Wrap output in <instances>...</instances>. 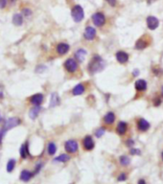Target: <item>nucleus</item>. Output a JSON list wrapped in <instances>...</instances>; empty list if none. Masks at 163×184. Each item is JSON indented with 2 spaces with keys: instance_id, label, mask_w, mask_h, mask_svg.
<instances>
[{
  "instance_id": "obj_8",
  "label": "nucleus",
  "mask_w": 163,
  "mask_h": 184,
  "mask_svg": "<svg viewBox=\"0 0 163 184\" xmlns=\"http://www.w3.org/2000/svg\"><path fill=\"white\" fill-rule=\"evenodd\" d=\"M83 146H84V149L86 150V151H91L94 148V141L92 139V137L89 135L85 136L83 140Z\"/></svg>"
},
{
  "instance_id": "obj_13",
  "label": "nucleus",
  "mask_w": 163,
  "mask_h": 184,
  "mask_svg": "<svg viewBox=\"0 0 163 184\" xmlns=\"http://www.w3.org/2000/svg\"><path fill=\"white\" fill-rule=\"evenodd\" d=\"M69 48L70 47H69L68 44L61 42V43H59L57 45V52L60 55H65V54H66L69 51Z\"/></svg>"
},
{
  "instance_id": "obj_38",
  "label": "nucleus",
  "mask_w": 163,
  "mask_h": 184,
  "mask_svg": "<svg viewBox=\"0 0 163 184\" xmlns=\"http://www.w3.org/2000/svg\"><path fill=\"white\" fill-rule=\"evenodd\" d=\"M138 184H146V182H145L144 179H140V180L138 181Z\"/></svg>"
},
{
  "instance_id": "obj_7",
  "label": "nucleus",
  "mask_w": 163,
  "mask_h": 184,
  "mask_svg": "<svg viewBox=\"0 0 163 184\" xmlns=\"http://www.w3.org/2000/svg\"><path fill=\"white\" fill-rule=\"evenodd\" d=\"M146 22H147V26L150 30H156L159 25L158 19L156 16H148L147 19H146Z\"/></svg>"
},
{
  "instance_id": "obj_15",
  "label": "nucleus",
  "mask_w": 163,
  "mask_h": 184,
  "mask_svg": "<svg viewBox=\"0 0 163 184\" xmlns=\"http://www.w3.org/2000/svg\"><path fill=\"white\" fill-rule=\"evenodd\" d=\"M127 129H128V126H127V123L125 122H119L118 125H117V128H116V131L118 134L120 135H124L127 131Z\"/></svg>"
},
{
  "instance_id": "obj_27",
  "label": "nucleus",
  "mask_w": 163,
  "mask_h": 184,
  "mask_svg": "<svg viewBox=\"0 0 163 184\" xmlns=\"http://www.w3.org/2000/svg\"><path fill=\"white\" fill-rule=\"evenodd\" d=\"M15 167H16V160L15 159H10L8 161V163H7V172H13Z\"/></svg>"
},
{
  "instance_id": "obj_35",
  "label": "nucleus",
  "mask_w": 163,
  "mask_h": 184,
  "mask_svg": "<svg viewBox=\"0 0 163 184\" xmlns=\"http://www.w3.org/2000/svg\"><path fill=\"white\" fill-rule=\"evenodd\" d=\"M23 14H24L26 16H31V15H32V12H31V10H29V9H24V10H23Z\"/></svg>"
},
{
  "instance_id": "obj_5",
  "label": "nucleus",
  "mask_w": 163,
  "mask_h": 184,
  "mask_svg": "<svg viewBox=\"0 0 163 184\" xmlns=\"http://www.w3.org/2000/svg\"><path fill=\"white\" fill-rule=\"evenodd\" d=\"M64 68L66 69L69 73H74L77 71V69H78V62L74 59H68L64 62Z\"/></svg>"
},
{
  "instance_id": "obj_37",
  "label": "nucleus",
  "mask_w": 163,
  "mask_h": 184,
  "mask_svg": "<svg viewBox=\"0 0 163 184\" xmlns=\"http://www.w3.org/2000/svg\"><path fill=\"white\" fill-rule=\"evenodd\" d=\"M42 167V164H38L37 167H36V170H35V172L34 174H38V172H39V170H40V168Z\"/></svg>"
},
{
  "instance_id": "obj_20",
  "label": "nucleus",
  "mask_w": 163,
  "mask_h": 184,
  "mask_svg": "<svg viewBox=\"0 0 163 184\" xmlns=\"http://www.w3.org/2000/svg\"><path fill=\"white\" fill-rule=\"evenodd\" d=\"M84 86L83 84L77 85H76V86L73 88V90H72V93H73V95H75V96L82 95V94L84 93Z\"/></svg>"
},
{
  "instance_id": "obj_23",
  "label": "nucleus",
  "mask_w": 163,
  "mask_h": 184,
  "mask_svg": "<svg viewBox=\"0 0 163 184\" xmlns=\"http://www.w3.org/2000/svg\"><path fill=\"white\" fill-rule=\"evenodd\" d=\"M147 45H148V43H147L146 40H144L143 39H140L135 43V48L137 50H143L147 47Z\"/></svg>"
},
{
  "instance_id": "obj_31",
  "label": "nucleus",
  "mask_w": 163,
  "mask_h": 184,
  "mask_svg": "<svg viewBox=\"0 0 163 184\" xmlns=\"http://www.w3.org/2000/svg\"><path fill=\"white\" fill-rule=\"evenodd\" d=\"M161 104V99L160 98H156V100H154V106L155 107H158Z\"/></svg>"
},
{
  "instance_id": "obj_42",
  "label": "nucleus",
  "mask_w": 163,
  "mask_h": 184,
  "mask_svg": "<svg viewBox=\"0 0 163 184\" xmlns=\"http://www.w3.org/2000/svg\"><path fill=\"white\" fill-rule=\"evenodd\" d=\"M161 155H162V160H163V152H162V154Z\"/></svg>"
},
{
  "instance_id": "obj_3",
  "label": "nucleus",
  "mask_w": 163,
  "mask_h": 184,
  "mask_svg": "<svg viewBox=\"0 0 163 184\" xmlns=\"http://www.w3.org/2000/svg\"><path fill=\"white\" fill-rule=\"evenodd\" d=\"M91 19H92V22L94 23V25H96L97 27H102L106 23V16L103 13H100V12L95 13L92 16Z\"/></svg>"
},
{
  "instance_id": "obj_4",
  "label": "nucleus",
  "mask_w": 163,
  "mask_h": 184,
  "mask_svg": "<svg viewBox=\"0 0 163 184\" xmlns=\"http://www.w3.org/2000/svg\"><path fill=\"white\" fill-rule=\"evenodd\" d=\"M21 121L19 118L17 117H11L9 118L6 122H5V126H4V131H7L11 129L15 128V126H17L18 125H20Z\"/></svg>"
},
{
  "instance_id": "obj_30",
  "label": "nucleus",
  "mask_w": 163,
  "mask_h": 184,
  "mask_svg": "<svg viewBox=\"0 0 163 184\" xmlns=\"http://www.w3.org/2000/svg\"><path fill=\"white\" fill-rule=\"evenodd\" d=\"M129 153H130V154H133V155H138V154H140V151H139V150L134 149V148L130 149Z\"/></svg>"
},
{
  "instance_id": "obj_21",
  "label": "nucleus",
  "mask_w": 163,
  "mask_h": 184,
  "mask_svg": "<svg viewBox=\"0 0 163 184\" xmlns=\"http://www.w3.org/2000/svg\"><path fill=\"white\" fill-rule=\"evenodd\" d=\"M40 109H41V108H40L39 106H36L35 108H31V110H30V112H29L30 118H31V119H33V120L36 119V118L38 117V113L40 112Z\"/></svg>"
},
{
  "instance_id": "obj_25",
  "label": "nucleus",
  "mask_w": 163,
  "mask_h": 184,
  "mask_svg": "<svg viewBox=\"0 0 163 184\" xmlns=\"http://www.w3.org/2000/svg\"><path fill=\"white\" fill-rule=\"evenodd\" d=\"M70 159V156L67 155V154H61L59 156H57L55 159H54V161H56V162H67V161Z\"/></svg>"
},
{
  "instance_id": "obj_9",
  "label": "nucleus",
  "mask_w": 163,
  "mask_h": 184,
  "mask_svg": "<svg viewBox=\"0 0 163 184\" xmlns=\"http://www.w3.org/2000/svg\"><path fill=\"white\" fill-rule=\"evenodd\" d=\"M115 58L118 62L120 63H126L129 61V54L124 51H118L115 54Z\"/></svg>"
},
{
  "instance_id": "obj_14",
  "label": "nucleus",
  "mask_w": 163,
  "mask_h": 184,
  "mask_svg": "<svg viewBox=\"0 0 163 184\" xmlns=\"http://www.w3.org/2000/svg\"><path fill=\"white\" fill-rule=\"evenodd\" d=\"M75 59L77 60L78 62H83L85 59V56H86V51L84 49H79L75 52Z\"/></svg>"
},
{
  "instance_id": "obj_22",
  "label": "nucleus",
  "mask_w": 163,
  "mask_h": 184,
  "mask_svg": "<svg viewBox=\"0 0 163 184\" xmlns=\"http://www.w3.org/2000/svg\"><path fill=\"white\" fill-rule=\"evenodd\" d=\"M20 155L22 158H26L29 155V149H28V143H25L23 145H21L20 150H19Z\"/></svg>"
},
{
  "instance_id": "obj_34",
  "label": "nucleus",
  "mask_w": 163,
  "mask_h": 184,
  "mask_svg": "<svg viewBox=\"0 0 163 184\" xmlns=\"http://www.w3.org/2000/svg\"><path fill=\"white\" fill-rule=\"evenodd\" d=\"M7 0H0V9H3L6 7Z\"/></svg>"
},
{
  "instance_id": "obj_39",
  "label": "nucleus",
  "mask_w": 163,
  "mask_h": 184,
  "mask_svg": "<svg viewBox=\"0 0 163 184\" xmlns=\"http://www.w3.org/2000/svg\"><path fill=\"white\" fill-rule=\"evenodd\" d=\"M138 74H139V71L137 70V69H135V70L134 71V76H137Z\"/></svg>"
},
{
  "instance_id": "obj_10",
  "label": "nucleus",
  "mask_w": 163,
  "mask_h": 184,
  "mask_svg": "<svg viewBox=\"0 0 163 184\" xmlns=\"http://www.w3.org/2000/svg\"><path fill=\"white\" fill-rule=\"evenodd\" d=\"M84 39L88 40H92L94 39V38L96 37V30L93 27H86V29L84 30Z\"/></svg>"
},
{
  "instance_id": "obj_43",
  "label": "nucleus",
  "mask_w": 163,
  "mask_h": 184,
  "mask_svg": "<svg viewBox=\"0 0 163 184\" xmlns=\"http://www.w3.org/2000/svg\"><path fill=\"white\" fill-rule=\"evenodd\" d=\"M0 121H1V115H0Z\"/></svg>"
},
{
  "instance_id": "obj_40",
  "label": "nucleus",
  "mask_w": 163,
  "mask_h": 184,
  "mask_svg": "<svg viewBox=\"0 0 163 184\" xmlns=\"http://www.w3.org/2000/svg\"><path fill=\"white\" fill-rule=\"evenodd\" d=\"M1 139H2V132H0V142H1Z\"/></svg>"
},
{
  "instance_id": "obj_32",
  "label": "nucleus",
  "mask_w": 163,
  "mask_h": 184,
  "mask_svg": "<svg viewBox=\"0 0 163 184\" xmlns=\"http://www.w3.org/2000/svg\"><path fill=\"white\" fill-rule=\"evenodd\" d=\"M134 141L133 139H129V140L127 141V146H128V147L133 148V147H134Z\"/></svg>"
},
{
  "instance_id": "obj_2",
  "label": "nucleus",
  "mask_w": 163,
  "mask_h": 184,
  "mask_svg": "<svg viewBox=\"0 0 163 184\" xmlns=\"http://www.w3.org/2000/svg\"><path fill=\"white\" fill-rule=\"evenodd\" d=\"M71 16L75 22H81L84 17V9L80 5H75L71 10Z\"/></svg>"
},
{
  "instance_id": "obj_24",
  "label": "nucleus",
  "mask_w": 163,
  "mask_h": 184,
  "mask_svg": "<svg viewBox=\"0 0 163 184\" xmlns=\"http://www.w3.org/2000/svg\"><path fill=\"white\" fill-rule=\"evenodd\" d=\"M23 22V17L20 14H16L13 17V23L16 26H20Z\"/></svg>"
},
{
  "instance_id": "obj_41",
  "label": "nucleus",
  "mask_w": 163,
  "mask_h": 184,
  "mask_svg": "<svg viewBox=\"0 0 163 184\" xmlns=\"http://www.w3.org/2000/svg\"><path fill=\"white\" fill-rule=\"evenodd\" d=\"M161 95L163 96V86L161 87Z\"/></svg>"
},
{
  "instance_id": "obj_11",
  "label": "nucleus",
  "mask_w": 163,
  "mask_h": 184,
  "mask_svg": "<svg viewBox=\"0 0 163 184\" xmlns=\"http://www.w3.org/2000/svg\"><path fill=\"white\" fill-rule=\"evenodd\" d=\"M137 129L140 131H147L150 129V123L143 118H140L137 121Z\"/></svg>"
},
{
  "instance_id": "obj_29",
  "label": "nucleus",
  "mask_w": 163,
  "mask_h": 184,
  "mask_svg": "<svg viewBox=\"0 0 163 184\" xmlns=\"http://www.w3.org/2000/svg\"><path fill=\"white\" fill-rule=\"evenodd\" d=\"M105 132H106V130H105L104 128H99V129H98V130L95 131V135H96L98 138H100V137H102V136L105 134Z\"/></svg>"
},
{
  "instance_id": "obj_33",
  "label": "nucleus",
  "mask_w": 163,
  "mask_h": 184,
  "mask_svg": "<svg viewBox=\"0 0 163 184\" xmlns=\"http://www.w3.org/2000/svg\"><path fill=\"white\" fill-rule=\"evenodd\" d=\"M126 179H127L126 174H121L120 176L118 177V180H119V181H124V180H126Z\"/></svg>"
},
{
  "instance_id": "obj_36",
  "label": "nucleus",
  "mask_w": 163,
  "mask_h": 184,
  "mask_svg": "<svg viewBox=\"0 0 163 184\" xmlns=\"http://www.w3.org/2000/svg\"><path fill=\"white\" fill-rule=\"evenodd\" d=\"M106 1H107L108 4H110L111 6H112V7H114L116 5V0H106Z\"/></svg>"
},
{
  "instance_id": "obj_17",
  "label": "nucleus",
  "mask_w": 163,
  "mask_h": 184,
  "mask_svg": "<svg viewBox=\"0 0 163 184\" xmlns=\"http://www.w3.org/2000/svg\"><path fill=\"white\" fill-rule=\"evenodd\" d=\"M34 176V174L33 172H31L30 171H27V170H23L22 172H21V174H20V179L22 180V181H29L32 177Z\"/></svg>"
},
{
  "instance_id": "obj_12",
  "label": "nucleus",
  "mask_w": 163,
  "mask_h": 184,
  "mask_svg": "<svg viewBox=\"0 0 163 184\" xmlns=\"http://www.w3.org/2000/svg\"><path fill=\"white\" fill-rule=\"evenodd\" d=\"M30 102L35 106H39L40 104L43 102V95L41 93H37L35 95H33L30 98Z\"/></svg>"
},
{
  "instance_id": "obj_28",
  "label": "nucleus",
  "mask_w": 163,
  "mask_h": 184,
  "mask_svg": "<svg viewBox=\"0 0 163 184\" xmlns=\"http://www.w3.org/2000/svg\"><path fill=\"white\" fill-rule=\"evenodd\" d=\"M120 163L122 166H128L130 163V160L127 155H122L120 157Z\"/></svg>"
},
{
  "instance_id": "obj_18",
  "label": "nucleus",
  "mask_w": 163,
  "mask_h": 184,
  "mask_svg": "<svg viewBox=\"0 0 163 184\" xmlns=\"http://www.w3.org/2000/svg\"><path fill=\"white\" fill-rule=\"evenodd\" d=\"M134 86H135V89L138 91H144L147 88V83L144 80H137L135 82Z\"/></svg>"
},
{
  "instance_id": "obj_26",
  "label": "nucleus",
  "mask_w": 163,
  "mask_h": 184,
  "mask_svg": "<svg viewBox=\"0 0 163 184\" xmlns=\"http://www.w3.org/2000/svg\"><path fill=\"white\" fill-rule=\"evenodd\" d=\"M47 149H48V154L50 155H54L57 152V146H56L55 143H53V142H50L48 144V148Z\"/></svg>"
},
{
  "instance_id": "obj_16",
  "label": "nucleus",
  "mask_w": 163,
  "mask_h": 184,
  "mask_svg": "<svg viewBox=\"0 0 163 184\" xmlns=\"http://www.w3.org/2000/svg\"><path fill=\"white\" fill-rule=\"evenodd\" d=\"M115 121V114L113 112H107L104 116V122L107 125H111Z\"/></svg>"
},
{
  "instance_id": "obj_1",
  "label": "nucleus",
  "mask_w": 163,
  "mask_h": 184,
  "mask_svg": "<svg viewBox=\"0 0 163 184\" xmlns=\"http://www.w3.org/2000/svg\"><path fill=\"white\" fill-rule=\"evenodd\" d=\"M105 66H106V63L103 61L102 58L98 55H95L88 64V70L91 74H95L98 72H101L105 68Z\"/></svg>"
},
{
  "instance_id": "obj_19",
  "label": "nucleus",
  "mask_w": 163,
  "mask_h": 184,
  "mask_svg": "<svg viewBox=\"0 0 163 184\" xmlns=\"http://www.w3.org/2000/svg\"><path fill=\"white\" fill-rule=\"evenodd\" d=\"M60 104V97L57 93H52L50 98V108H55Z\"/></svg>"
},
{
  "instance_id": "obj_6",
  "label": "nucleus",
  "mask_w": 163,
  "mask_h": 184,
  "mask_svg": "<svg viewBox=\"0 0 163 184\" xmlns=\"http://www.w3.org/2000/svg\"><path fill=\"white\" fill-rule=\"evenodd\" d=\"M78 148H79V145H78L77 141H75V140H68L64 144L65 151H66L67 153H69V154L76 153L78 151Z\"/></svg>"
}]
</instances>
